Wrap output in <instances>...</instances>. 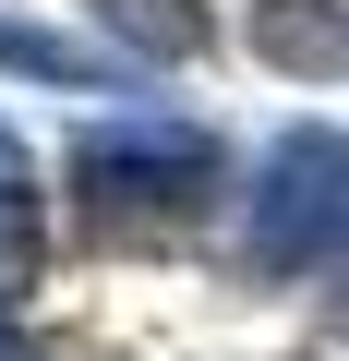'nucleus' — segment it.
I'll return each instance as SVG.
<instances>
[{
    "label": "nucleus",
    "mask_w": 349,
    "mask_h": 361,
    "mask_svg": "<svg viewBox=\"0 0 349 361\" xmlns=\"http://www.w3.org/2000/svg\"><path fill=\"white\" fill-rule=\"evenodd\" d=\"M229 205V145L181 109H97L73 133V229L85 241H181Z\"/></svg>",
    "instance_id": "obj_1"
},
{
    "label": "nucleus",
    "mask_w": 349,
    "mask_h": 361,
    "mask_svg": "<svg viewBox=\"0 0 349 361\" xmlns=\"http://www.w3.org/2000/svg\"><path fill=\"white\" fill-rule=\"evenodd\" d=\"M241 253H253V277H337L349 265V133L337 121H289L253 157Z\"/></svg>",
    "instance_id": "obj_2"
},
{
    "label": "nucleus",
    "mask_w": 349,
    "mask_h": 361,
    "mask_svg": "<svg viewBox=\"0 0 349 361\" xmlns=\"http://www.w3.org/2000/svg\"><path fill=\"white\" fill-rule=\"evenodd\" d=\"M0 73H13V85H61V97H145V73L97 25L61 37V25H25V13H0Z\"/></svg>",
    "instance_id": "obj_3"
},
{
    "label": "nucleus",
    "mask_w": 349,
    "mask_h": 361,
    "mask_svg": "<svg viewBox=\"0 0 349 361\" xmlns=\"http://www.w3.org/2000/svg\"><path fill=\"white\" fill-rule=\"evenodd\" d=\"M241 49L289 85H349V0H253Z\"/></svg>",
    "instance_id": "obj_4"
},
{
    "label": "nucleus",
    "mask_w": 349,
    "mask_h": 361,
    "mask_svg": "<svg viewBox=\"0 0 349 361\" xmlns=\"http://www.w3.org/2000/svg\"><path fill=\"white\" fill-rule=\"evenodd\" d=\"M85 25H97L133 73H181V61L217 49V13H205V0H85Z\"/></svg>",
    "instance_id": "obj_5"
},
{
    "label": "nucleus",
    "mask_w": 349,
    "mask_h": 361,
    "mask_svg": "<svg viewBox=\"0 0 349 361\" xmlns=\"http://www.w3.org/2000/svg\"><path fill=\"white\" fill-rule=\"evenodd\" d=\"M37 265H49V217H37V193H0V313H25Z\"/></svg>",
    "instance_id": "obj_6"
},
{
    "label": "nucleus",
    "mask_w": 349,
    "mask_h": 361,
    "mask_svg": "<svg viewBox=\"0 0 349 361\" xmlns=\"http://www.w3.org/2000/svg\"><path fill=\"white\" fill-rule=\"evenodd\" d=\"M0 361H61V337H37L25 313H0Z\"/></svg>",
    "instance_id": "obj_7"
},
{
    "label": "nucleus",
    "mask_w": 349,
    "mask_h": 361,
    "mask_svg": "<svg viewBox=\"0 0 349 361\" xmlns=\"http://www.w3.org/2000/svg\"><path fill=\"white\" fill-rule=\"evenodd\" d=\"M0 193H37V169H25V133L0 121Z\"/></svg>",
    "instance_id": "obj_8"
},
{
    "label": "nucleus",
    "mask_w": 349,
    "mask_h": 361,
    "mask_svg": "<svg viewBox=\"0 0 349 361\" xmlns=\"http://www.w3.org/2000/svg\"><path fill=\"white\" fill-rule=\"evenodd\" d=\"M337 337H349V265H337Z\"/></svg>",
    "instance_id": "obj_9"
}]
</instances>
